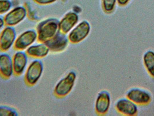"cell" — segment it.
Returning a JSON list of instances; mask_svg holds the SVG:
<instances>
[{
    "mask_svg": "<svg viewBox=\"0 0 154 116\" xmlns=\"http://www.w3.org/2000/svg\"><path fill=\"white\" fill-rule=\"evenodd\" d=\"M59 22L56 19L51 18L39 23L37 27L38 41L44 42L54 36L59 31Z\"/></svg>",
    "mask_w": 154,
    "mask_h": 116,
    "instance_id": "1",
    "label": "cell"
},
{
    "mask_svg": "<svg viewBox=\"0 0 154 116\" xmlns=\"http://www.w3.org/2000/svg\"><path fill=\"white\" fill-rule=\"evenodd\" d=\"M44 71L43 63L38 59H35L30 63L26 70L25 81L29 85H35L41 77Z\"/></svg>",
    "mask_w": 154,
    "mask_h": 116,
    "instance_id": "2",
    "label": "cell"
},
{
    "mask_svg": "<svg viewBox=\"0 0 154 116\" xmlns=\"http://www.w3.org/2000/svg\"><path fill=\"white\" fill-rule=\"evenodd\" d=\"M76 80V74L71 71L62 80H60L54 88V93L56 96L62 98L69 93L72 90Z\"/></svg>",
    "mask_w": 154,
    "mask_h": 116,
    "instance_id": "3",
    "label": "cell"
},
{
    "mask_svg": "<svg viewBox=\"0 0 154 116\" xmlns=\"http://www.w3.org/2000/svg\"><path fill=\"white\" fill-rule=\"evenodd\" d=\"M38 39L37 32L29 30L20 34L16 39L14 48L19 51H23L32 45Z\"/></svg>",
    "mask_w": 154,
    "mask_h": 116,
    "instance_id": "4",
    "label": "cell"
},
{
    "mask_svg": "<svg viewBox=\"0 0 154 116\" xmlns=\"http://www.w3.org/2000/svg\"><path fill=\"white\" fill-rule=\"evenodd\" d=\"M17 34L14 26H7L0 34V49L2 51H7L14 45Z\"/></svg>",
    "mask_w": 154,
    "mask_h": 116,
    "instance_id": "5",
    "label": "cell"
},
{
    "mask_svg": "<svg viewBox=\"0 0 154 116\" xmlns=\"http://www.w3.org/2000/svg\"><path fill=\"white\" fill-rule=\"evenodd\" d=\"M69 41V39L66 34L59 31L52 38L47 40L44 43L49 48L50 51L59 52L64 51L67 48Z\"/></svg>",
    "mask_w": 154,
    "mask_h": 116,
    "instance_id": "6",
    "label": "cell"
},
{
    "mask_svg": "<svg viewBox=\"0 0 154 116\" xmlns=\"http://www.w3.org/2000/svg\"><path fill=\"white\" fill-rule=\"evenodd\" d=\"M27 15V9L24 7H16L10 10L4 17L6 26H15L22 22Z\"/></svg>",
    "mask_w": 154,
    "mask_h": 116,
    "instance_id": "7",
    "label": "cell"
},
{
    "mask_svg": "<svg viewBox=\"0 0 154 116\" xmlns=\"http://www.w3.org/2000/svg\"><path fill=\"white\" fill-rule=\"evenodd\" d=\"M90 29V24L87 21L84 20L79 23L69 32L68 36L69 41L74 44L82 41L88 36Z\"/></svg>",
    "mask_w": 154,
    "mask_h": 116,
    "instance_id": "8",
    "label": "cell"
},
{
    "mask_svg": "<svg viewBox=\"0 0 154 116\" xmlns=\"http://www.w3.org/2000/svg\"><path fill=\"white\" fill-rule=\"evenodd\" d=\"M28 56L27 53L23 51H19L14 55V71L16 76L22 75L24 72L28 64Z\"/></svg>",
    "mask_w": 154,
    "mask_h": 116,
    "instance_id": "9",
    "label": "cell"
},
{
    "mask_svg": "<svg viewBox=\"0 0 154 116\" xmlns=\"http://www.w3.org/2000/svg\"><path fill=\"white\" fill-rule=\"evenodd\" d=\"M14 74L13 59L9 55L0 54V75L2 77L9 78Z\"/></svg>",
    "mask_w": 154,
    "mask_h": 116,
    "instance_id": "10",
    "label": "cell"
},
{
    "mask_svg": "<svg viewBox=\"0 0 154 116\" xmlns=\"http://www.w3.org/2000/svg\"><path fill=\"white\" fill-rule=\"evenodd\" d=\"M78 20L79 17L75 12L67 13L59 22V31L64 34H67L75 27Z\"/></svg>",
    "mask_w": 154,
    "mask_h": 116,
    "instance_id": "11",
    "label": "cell"
},
{
    "mask_svg": "<svg viewBox=\"0 0 154 116\" xmlns=\"http://www.w3.org/2000/svg\"><path fill=\"white\" fill-rule=\"evenodd\" d=\"M127 98L139 105L148 104L151 101V96L148 93L139 89H133L127 93Z\"/></svg>",
    "mask_w": 154,
    "mask_h": 116,
    "instance_id": "12",
    "label": "cell"
},
{
    "mask_svg": "<svg viewBox=\"0 0 154 116\" xmlns=\"http://www.w3.org/2000/svg\"><path fill=\"white\" fill-rule=\"evenodd\" d=\"M119 112L127 116H134L137 112V108L134 102L131 100L121 99L116 105Z\"/></svg>",
    "mask_w": 154,
    "mask_h": 116,
    "instance_id": "13",
    "label": "cell"
},
{
    "mask_svg": "<svg viewBox=\"0 0 154 116\" xmlns=\"http://www.w3.org/2000/svg\"><path fill=\"white\" fill-rule=\"evenodd\" d=\"M50 50L44 42L36 45H31L26 49V53L28 56L34 58H42L49 53Z\"/></svg>",
    "mask_w": 154,
    "mask_h": 116,
    "instance_id": "14",
    "label": "cell"
},
{
    "mask_svg": "<svg viewBox=\"0 0 154 116\" xmlns=\"http://www.w3.org/2000/svg\"><path fill=\"white\" fill-rule=\"evenodd\" d=\"M110 97L109 93L102 92L99 95L96 102V110L99 114H106L109 107Z\"/></svg>",
    "mask_w": 154,
    "mask_h": 116,
    "instance_id": "15",
    "label": "cell"
},
{
    "mask_svg": "<svg viewBox=\"0 0 154 116\" xmlns=\"http://www.w3.org/2000/svg\"><path fill=\"white\" fill-rule=\"evenodd\" d=\"M145 66L149 73L154 77V52L148 51L144 56Z\"/></svg>",
    "mask_w": 154,
    "mask_h": 116,
    "instance_id": "16",
    "label": "cell"
},
{
    "mask_svg": "<svg viewBox=\"0 0 154 116\" xmlns=\"http://www.w3.org/2000/svg\"><path fill=\"white\" fill-rule=\"evenodd\" d=\"M12 7L10 0H0V15L8 13Z\"/></svg>",
    "mask_w": 154,
    "mask_h": 116,
    "instance_id": "17",
    "label": "cell"
},
{
    "mask_svg": "<svg viewBox=\"0 0 154 116\" xmlns=\"http://www.w3.org/2000/svg\"><path fill=\"white\" fill-rule=\"evenodd\" d=\"M17 113L14 108L8 106H0V116H16Z\"/></svg>",
    "mask_w": 154,
    "mask_h": 116,
    "instance_id": "18",
    "label": "cell"
},
{
    "mask_svg": "<svg viewBox=\"0 0 154 116\" xmlns=\"http://www.w3.org/2000/svg\"><path fill=\"white\" fill-rule=\"evenodd\" d=\"M103 7L106 12H111L115 7L116 0H102Z\"/></svg>",
    "mask_w": 154,
    "mask_h": 116,
    "instance_id": "19",
    "label": "cell"
},
{
    "mask_svg": "<svg viewBox=\"0 0 154 116\" xmlns=\"http://www.w3.org/2000/svg\"><path fill=\"white\" fill-rule=\"evenodd\" d=\"M36 3L40 5H48L55 2L57 0H34Z\"/></svg>",
    "mask_w": 154,
    "mask_h": 116,
    "instance_id": "20",
    "label": "cell"
},
{
    "mask_svg": "<svg viewBox=\"0 0 154 116\" xmlns=\"http://www.w3.org/2000/svg\"><path fill=\"white\" fill-rule=\"evenodd\" d=\"M118 4H119L121 6L125 5L128 4V2L129 1V0H117Z\"/></svg>",
    "mask_w": 154,
    "mask_h": 116,
    "instance_id": "21",
    "label": "cell"
},
{
    "mask_svg": "<svg viewBox=\"0 0 154 116\" xmlns=\"http://www.w3.org/2000/svg\"><path fill=\"white\" fill-rule=\"evenodd\" d=\"M5 25V22H4V18L0 17V30H1L2 28H3Z\"/></svg>",
    "mask_w": 154,
    "mask_h": 116,
    "instance_id": "22",
    "label": "cell"
}]
</instances>
